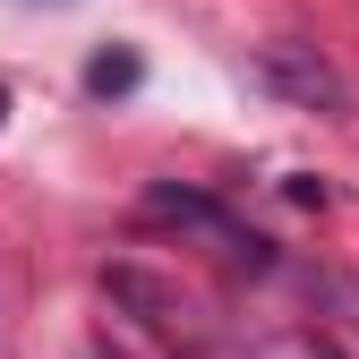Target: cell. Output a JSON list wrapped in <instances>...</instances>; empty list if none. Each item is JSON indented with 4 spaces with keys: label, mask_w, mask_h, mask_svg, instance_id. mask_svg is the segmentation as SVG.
<instances>
[{
    "label": "cell",
    "mask_w": 359,
    "mask_h": 359,
    "mask_svg": "<svg viewBox=\"0 0 359 359\" xmlns=\"http://www.w3.org/2000/svg\"><path fill=\"white\" fill-rule=\"evenodd\" d=\"M257 69L274 77L291 103H325V111H351V86H342V77H334L317 52H308V43H265V60H257Z\"/></svg>",
    "instance_id": "1"
},
{
    "label": "cell",
    "mask_w": 359,
    "mask_h": 359,
    "mask_svg": "<svg viewBox=\"0 0 359 359\" xmlns=\"http://www.w3.org/2000/svg\"><path fill=\"white\" fill-rule=\"evenodd\" d=\"M86 86H95V95H128V86H137V60H128V52H103L95 69H86Z\"/></svg>",
    "instance_id": "2"
},
{
    "label": "cell",
    "mask_w": 359,
    "mask_h": 359,
    "mask_svg": "<svg viewBox=\"0 0 359 359\" xmlns=\"http://www.w3.org/2000/svg\"><path fill=\"white\" fill-rule=\"evenodd\" d=\"M0 111H9V95H0Z\"/></svg>",
    "instance_id": "3"
}]
</instances>
